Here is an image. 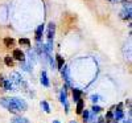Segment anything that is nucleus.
<instances>
[{
    "label": "nucleus",
    "mask_w": 132,
    "mask_h": 123,
    "mask_svg": "<svg viewBox=\"0 0 132 123\" xmlns=\"http://www.w3.org/2000/svg\"><path fill=\"white\" fill-rule=\"evenodd\" d=\"M53 123H61L60 120H53Z\"/></svg>",
    "instance_id": "obj_28"
},
{
    "label": "nucleus",
    "mask_w": 132,
    "mask_h": 123,
    "mask_svg": "<svg viewBox=\"0 0 132 123\" xmlns=\"http://www.w3.org/2000/svg\"><path fill=\"white\" fill-rule=\"evenodd\" d=\"M32 62H29V65L28 64H25V61H23L21 62V68H23V70H25V72H32Z\"/></svg>",
    "instance_id": "obj_20"
},
{
    "label": "nucleus",
    "mask_w": 132,
    "mask_h": 123,
    "mask_svg": "<svg viewBox=\"0 0 132 123\" xmlns=\"http://www.w3.org/2000/svg\"><path fill=\"white\" fill-rule=\"evenodd\" d=\"M0 66H2V62H0Z\"/></svg>",
    "instance_id": "obj_30"
},
{
    "label": "nucleus",
    "mask_w": 132,
    "mask_h": 123,
    "mask_svg": "<svg viewBox=\"0 0 132 123\" xmlns=\"http://www.w3.org/2000/svg\"><path fill=\"white\" fill-rule=\"evenodd\" d=\"M4 45H5L7 48H12V47L15 45V40H13L12 37H5V39H4Z\"/></svg>",
    "instance_id": "obj_17"
},
{
    "label": "nucleus",
    "mask_w": 132,
    "mask_h": 123,
    "mask_svg": "<svg viewBox=\"0 0 132 123\" xmlns=\"http://www.w3.org/2000/svg\"><path fill=\"white\" fill-rule=\"evenodd\" d=\"M54 33H56V24L53 23V21H50L49 25H48V40H53L54 39Z\"/></svg>",
    "instance_id": "obj_9"
},
{
    "label": "nucleus",
    "mask_w": 132,
    "mask_h": 123,
    "mask_svg": "<svg viewBox=\"0 0 132 123\" xmlns=\"http://www.w3.org/2000/svg\"><path fill=\"white\" fill-rule=\"evenodd\" d=\"M44 24H40L37 28H36V30H35V39H36V41H41L42 40V33H44Z\"/></svg>",
    "instance_id": "obj_10"
},
{
    "label": "nucleus",
    "mask_w": 132,
    "mask_h": 123,
    "mask_svg": "<svg viewBox=\"0 0 132 123\" xmlns=\"http://www.w3.org/2000/svg\"><path fill=\"white\" fill-rule=\"evenodd\" d=\"M0 106H3L4 109H7L9 113H12V114H19L20 113V110L16 107V105L13 103V101L12 98H0Z\"/></svg>",
    "instance_id": "obj_1"
},
{
    "label": "nucleus",
    "mask_w": 132,
    "mask_h": 123,
    "mask_svg": "<svg viewBox=\"0 0 132 123\" xmlns=\"http://www.w3.org/2000/svg\"><path fill=\"white\" fill-rule=\"evenodd\" d=\"M40 105H41L42 110L45 111V113H48V114H49L50 111H52V110H50V106H49V103L46 102V101H41V103H40Z\"/></svg>",
    "instance_id": "obj_19"
},
{
    "label": "nucleus",
    "mask_w": 132,
    "mask_h": 123,
    "mask_svg": "<svg viewBox=\"0 0 132 123\" xmlns=\"http://www.w3.org/2000/svg\"><path fill=\"white\" fill-rule=\"evenodd\" d=\"M112 115H114V119L115 120H122L124 118V113L122 110V105H118L116 110H112Z\"/></svg>",
    "instance_id": "obj_7"
},
{
    "label": "nucleus",
    "mask_w": 132,
    "mask_h": 123,
    "mask_svg": "<svg viewBox=\"0 0 132 123\" xmlns=\"http://www.w3.org/2000/svg\"><path fill=\"white\" fill-rule=\"evenodd\" d=\"M63 64H65V61H63V57L61 54H56V66H57V69H61L62 66H63Z\"/></svg>",
    "instance_id": "obj_13"
},
{
    "label": "nucleus",
    "mask_w": 132,
    "mask_h": 123,
    "mask_svg": "<svg viewBox=\"0 0 132 123\" xmlns=\"http://www.w3.org/2000/svg\"><path fill=\"white\" fill-rule=\"evenodd\" d=\"M4 64H5L7 66H9V68H12V66L15 65L13 57H11V56H5V57H4Z\"/></svg>",
    "instance_id": "obj_18"
},
{
    "label": "nucleus",
    "mask_w": 132,
    "mask_h": 123,
    "mask_svg": "<svg viewBox=\"0 0 132 123\" xmlns=\"http://www.w3.org/2000/svg\"><path fill=\"white\" fill-rule=\"evenodd\" d=\"M70 123H77V120H70Z\"/></svg>",
    "instance_id": "obj_29"
},
{
    "label": "nucleus",
    "mask_w": 132,
    "mask_h": 123,
    "mask_svg": "<svg viewBox=\"0 0 132 123\" xmlns=\"http://www.w3.org/2000/svg\"><path fill=\"white\" fill-rule=\"evenodd\" d=\"M11 123H30V122L27 118L21 117V115H16V117H13L12 119H11Z\"/></svg>",
    "instance_id": "obj_12"
},
{
    "label": "nucleus",
    "mask_w": 132,
    "mask_h": 123,
    "mask_svg": "<svg viewBox=\"0 0 132 123\" xmlns=\"http://www.w3.org/2000/svg\"><path fill=\"white\" fill-rule=\"evenodd\" d=\"M61 73H62V78L65 80L66 85H70V83H71V78H70V70H69V66L63 64V66L61 68Z\"/></svg>",
    "instance_id": "obj_3"
},
{
    "label": "nucleus",
    "mask_w": 132,
    "mask_h": 123,
    "mask_svg": "<svg viewBox=\"0 0 132 123\" xmlns=\"http://www.w3.org/2000/svg\"><path fill=\"white\" fill-rule=\"evenodd\" d=\"M11 98H12V101H13V103L16 105V107L20 110V113H21V111H27L28 110V105H27V102L23 98H19V97H11Z\"/></svg>",
    "instance_id": "obj_2"
},
{
    "label": "nucleus",
    "mask_w": 132,
    "mask_h": 123,
    "mask_svg": "<svg viewBox=\"0 0 132 123\" xmlns=\"http://www.w3.org/2000/svg\"><path fill=\"white\" fill-rule=\"evenodd\" d=\"M3 87H4V90H13V85H12V82H11L8 78H5L4 80V83H3Z\"/></svg>",
    "instance_id": "obj_16"
},
{
    "label": "nucleus",
    "mask_w": 132,
    "mask_h": 123,
    "mask_svg": "<svg viewBox=\"0 0 132 123\" xmlns=\"http://www.w3.org/2000/svg\"><path fill=\"white\" fill-rule=\"evenodd\" d=\"M12 57L15 58V60H17V61H20V62H23V61H25V53L21 50V49H13V52H12Z\"/></svg>",
    "instance_id": "obj_6"
},
{
    "label": "nucleus",
    "mask_w": 132,
    "mask_h": 123,
    "mask_svg": "<svg viewBox=\"0 0 132 123\" xmlns=\"http://www.w3.org/2000/svg\"><path fill=\"white\" fill-rule=\"evenodd\" d=\"M19 44H20V45H24V47H30V40H28V39H20Z\"/></svg>",
    "instance_id": "obj_23"
},
{
    "label": "nucleus",
    "mask_w": 132,
    "mask_h": 123,
    "mask_svg": "<svg viewBox=\"0 0 132 123\" xmlns=\"http://www.w3.org/2000/svg\"><path fill=\"white\" fill-rule=\"evenodd\" d=\"M83 107H85V102H83V99L79 98L78 101H77V114H81L82 111H83Z\"/></svg>",
    "instance_id": "obj_14"
},
{
    "label": "nucleus",
    "mask_w": 132,
    "mask_h": 123,
    "mask_svg": "<svg viewBox=\"0 0 132 123\" xmlns=\"http://www.w3.org/2000/svg\"><path fill=\"white\" fill-rule=\"evenodd\" d=\"M131 13H132V11H131V5H126L124 4V8L123 11L120 12V19H123V20H131Z\"/></svg>",
    "instance_id": "obj_8"
},
{
    "label": "nucleus",
    "mask_w": 132,
    "mask_h": 123,
    "mask_svg": "<svg viewBox=\"0 0 132 123\" xmlns=\"http://www.w3.org/2000/svg\"><path fill=\"white\" fill-rule=\"evenodd\" d=\"M4 80H5V78L3 77V74H0V87H3V83H4Z\"/></svg>",
    "instance_id": "obj_25"
},
{
    "label": "nucleus",
    "mask_w": 132,
    "mask_h": 123,
    "mask_svg": "<svg viewBox=\"0 0 132 123\" xmlns=\"http://www.w3.org/2000/svg\"><path fill=\"white\" fill-rule=\"evenodd\" d=\"M122 120H123V123H132V122H131V118H128V119H124V118H123Z\"/></svg>",
    "instance_id": "obj_26"
},
{
    "label": "nucleus",
    "mask_w": 132,
    "mask_h": 123,
    "mask_svg": "<svg viewBox=\"0 0 132 123\" xmlns=\"http://www.w3.org/2000/svg\"><path fill=\"white\" fill-rule=\"evenodd\" d=\"M90 99L93 101V103H98L99 101L102 99V97H101V95H98V94H93V95L90 97Z\"/></svg>",
    "instance_id": "obj_24"
},
{
    "label": "nucleus",
    "mask_w": 132,
    "mask_h": 123,
    "mask_svg": "<svg viewBox=\"0 0 132 123\" xmlns=\"http://www.w3.org/2000/svg\"><path fill=\"white\" fill-rule=\"evenodd\" d=\"M108 2H111V3H118V2H120V0H108Z\"/></svg>",
    "instance_id": "obj_27"
},
{
    "label": "nucleus",
    "mask_w": 132,
    "mask_h": 123,
    "mask_svg": "<svg viewBox=\"0 0 132 123\" xmlns=\"http://www.w3.org/2000/svg\"><path fill=\"white\" fill-rule=\"evenodd\" d=\"M91 110H93V114H99V113H102L103 111V107H101V106H98V105H94L93 107H91Z\"/></svg>",
    "instance_id": "obj_22"
},
{
    "label": "nucleus",
    "mask_w": 132,
    "mask_h": 123,
    "mask_svg": "<svg viewBox=\"0 0 132 123\" xmlns=\"http://www.w3.org/2000/svg\"><path fill=\"white\" fill-rule=\"evenodd\" d=\"M82 118H83V122H86V123H89V117H90V111L89 110H83L82 111Z\"/></svg>",
    "instance_id": "obj_21"
},
{
    "label": "nucleus",
    "mask_w": 132,
    "mask_h": 123,
    "mask_svg": "<svg viewBox=\"0 0 132 123\" xmlns=\"http://www.w3.org/2000/svg\"><path fill=\"white\" fill-rule=\"evenodd\" d=\"M8 80H9L11 82H12L13 87H19V86L21 85V75H20L19 73H16V72L11 73V75H9Z\"/></svg>",
    "instance_id": "obj_4"
},
{
    "label": "nucleus",
    "mask_w": 132,
    "mask_h": 123,
    "mask_svg": "<svg viewBox=\"0 0 132 123\" xmlns=\"http://www.w3.org/2000/svg\"><path fill=\"white\" fill-rule=\"evenodd\" d=\"M40 81H41L42 86H45V87H49V86H50L49 78H48V74H46L45 70H42V72H41V78H40Z\"/></svg>",
    "instance_id": "obj_11"
},
{
    "label": "nucleus",
    "mask_w": 132,
    "mask_h": 123,
    "mask_svg": "<svg viewBox=\"0 0 132 123\" xmlns=\"http://www.w3.org/2000/svg\"><path fill=\"white\" fill-rule=\"evenodd\" d=\"M60 101H61V103L65 106L66 114H69L70 106H69V102H68V95H66V90H62V91H61V94H60Z\"/></svg>",
    "instance_id": "obj_5"
},
{
    "label": "nucleus",
    "mask_w": 132,
    "mask_h": 123,
    "mask_svg": "<svg viewBox=\"0 0 132 123\" xmlns=\"http://www.w3.org/2000/svg\"><path fill=\"white\" fill-rule=\"evenodd\" d=\"M79 98H82V90H79V89H73V99H74V102H77Z\"/></svg>",
    "instance_id": "obj_15"
}]
</instances>
